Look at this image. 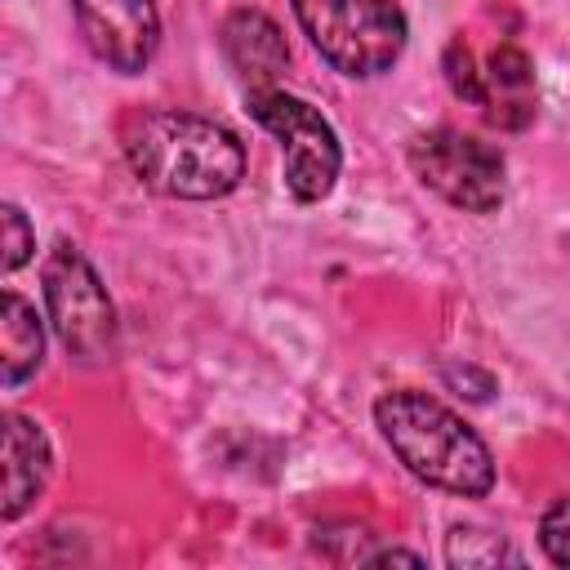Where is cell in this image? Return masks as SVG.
I'll return each instance as SVG.
<instances>
[{"instance_id": "obj_12", "label": "cell", "mask_w": 570, "mask_h": 570, "mask_svg": "<svg viewBox=\"0 0 570 570\" xmlns=\"http://www.w3.org/2000/svg\"><path fill=\"white\" fill-rule=\"evenodd\" d=\"M441 71H445V85H450V94H454L459 102H472V107H485V102H490V89H485L476 62H472V49H468L463 40H450V45H445Z\"/></svg>"}, {"instance_id": "obj_13", "label": "cell", "mask_w": 570, "mask_h": 570, "mask_svg": "<svg viewBox=\"0 0 570 570\" xmlns=\"http://www.w3.org/2000/svg\"><path fill=\"white\" fill-rule=\"evenodd\" d=\"M539 548L552 566H570V494H561L539 521Z\"/></svg>"}, {"instance_id": "obj_5", "label": "cell", "mask_w": 570, "mask_h": 570, "mask_svg": "<svg viewBox=\"0 0 570 570\" xmlns=\"http://www.w3.org/2000/svg\"><path fill=\"white\" fill-rule=\"evenodd\" d=\"M405 160L428 191H436L445 205L463 214H494L503 205V151L472 134L459 129L414 134Z\"/></svg>"}, {"instance_id": "obj_7", "label": "cell", "mask_w": 570, "mask_h": 570, "mask_svg": "<svg viewBox=\"0 0 570 570\" xmlns=\"http://www.w3.org/2000/svg\"><path fill=\"white\" fill-rule=\"evenodd\" d=\"M71 13L89 53L120 76H138L160 45L156 0H71Z\"/></svg>"}, {"instance_id": "obj_3", "label": "cell", "mask_w": 570, "mask_h": 570, "mask_svg": "<svg viewBox=\"0 0 570 570\" xmlns=\"http://www.w3.org/2000/svg\"><path fill=\"white\" fill-rule=\"evenodd\" d=\"M294 18L312 49L352 80L392 71L410 36L396 0H294Z\"/></svg>"}, {"instance_id": "obj_16", "label": "cell", "mask_w": 570, "mask_h": 570, "mask_svg": "<svg viewBox=\"0 0 570 570\" xmlns=\"http://www.w3.org/2000/svg\"><path fill=\"white\" fill-rule=\"evenodd\" d=\"M441 374H445V383H450L459 396H468V401H476V405H485V401L499 392V379H494L490 370H476V365H445Z\"/></svg>"}, {"instance_id": "obj_15", "label": "cell", "mask_w": 570, "mask_h": 570, "mask_svg": "<svg viewBox=\"0 0 570 570\" xmlns=\"http://www.w3.org/2000/svg\"><path fill=\"white\" fill-rule=\"evenodd\" d=\"M490 80H494L499 89H525V85L534 80V67H530L525 49L499 45V49L490 53Z\"/></svg>"}, {"instance_id": "obj_1", "label": "cell", "mask_w": 570, "mask_h": 570, "mask_svg": "<svg viewBox=\"0 0 570 570\" xmlns=\"http://www.w3.org/2000/svg\"><path fill=\"white\" fill-rule=\"evenodd\" d=\"M120 147L129 169L151 191L174 200H218L236 191V183L245 178L240 138L191 111H174V107L129 111L120 125Z\"/></svg>"}, {"instance_id": "obj_9", "label": "cell", "mask_w": 570, "mask_h": 570, "mask_svg": "<svg viewBox=\"0 0 570 570\" xmlns=\"http://www.w3.org/2000/svg\"><path fill=\"white\" fill-rule=\"evenodd\" d=\"M53 472V450L40 423L27 414H4V490H0V517L18 521L45 490Z\"/></svg>"}, {"instance_id": "obj_14", "label": "cell", "mask_w": 570, "mask_h": 570, "mask_svg": "<svg viewBox=\"0 0 570 570\" xmlns=\"http://www.w3.org/2000/svg\"><path fill=\"white\" fill-rule=\"evenodd\" d=\"M0 227H4V272H18L27 258H31V249H36V236H31V227H27V218H22V209L18 205H4L0 209Z\"/></svg>"}, {"instance_id": "obj_2", "label": "cell", "mask_w": 570, "mask_h": 570, "mask_svg": "<svg viewBox=\"0 0 570 570\" xmlns=\"http://www.w3.org/2000/svg\"><path fill=\"white\" fill-rule=\"evenodd\" d=\"M374 423L401 468L423 485L459 499H485L494 490L490 445L436 396L414 387L383 392L374 401Z\"/></svg>"}, {"instance_id": "obj_10", "label": "cell", "mask_w": 570, "mask_h": 570, "mask_svg": "<svg viewBox=\"0 0 570 570\" xmlns=\"http://www.w3.org/2000/svg\"><path fill=\"white\" fill-rule=\"evenodd\" d=\"M45 361V330H40V316L36 307L4 289L0 294V383L13 392L22 387Z\"/></svg>"}, {"instance_id": "obj_8", "label": "cell", "mask_w": 570, "mask_h": 570, "mask_svg": "<svg viewBox=\"0 0 570 570\" xmlns=\"http://www.w3.org/2000/svg\"><path fill=\"white\" fill-rule=\"evenodd\" d=\"M223 53L249 89H272L281 80V71L289 67V45H285L281 27L263 9H249V4H240L223 18Z\"/></svg>"}, {"instance_id": "obj_11", "label": "cell", "mask_w": 570, "mask_h": 570, "mask_svg": "<svg viewBox=\"0 0 570 570\" xmlns=\"http://www.w3.org/2000/svg\"><path fill=\"white\" fill-rule=\"evenodd\" d=\"M445 561L450 566H499L508 561V548L499 534L476 530V525H454L445 534Z\"/></svg>"}, {"instance_id": "obj_6", "label": "cell", "mask_w": 570, "mask_h": 570, "mask_svg": "<svg viewBox=\"0 0 570 570\" xmlns=\"http://www.w3.org/2000/svg\"><path fill=\"white\" fill-rule=\"evenodd\" d=\"M40 285L62 347L89 365L107 361V352L116 347V307L89 258L71 240H58L40 267Z\"/></svg>"}, {"instance_id": "obj_4", "label": "cell", "mask_w": 570, "mask_h": 570, "mask_svg": "<svg viewBox=\"0 0 570 570\" xmlns=\"http://www.w3.org/2000/svg\"><path fill=\"white\" fill-rule=\"evenodd\" d=\"M249 116L272 129L281 138V156H285V187L294 200L316 205L334 191L338 169H343V147L334 125L298 94H285L281 85L272 89H249L245 98Z\"/></svg>"}]
</instances>
